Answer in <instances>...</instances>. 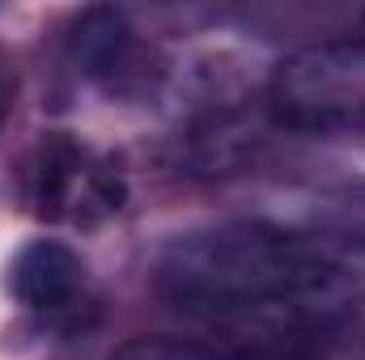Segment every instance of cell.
Instances as JSON below:
<instances>
[{"label": "cell", "instance_id": "obj_1", "mask_svg": "<svg viewBox=\"0 0 365 360\" xmlns=\"http://www.w3.org/2000/svg\"><path fill=\"white\" fill-rule=\"evenodd\" d=\"M158 292L255 360H293L365 305V238L230 221L175 238Z\"/></svg>", "mask_w": 365, "mask_h": 360}, {"label": "cell", "instance_id": "obj_2", "mask_svg": "<svg viewBox=\"0 0 365 360\" xmlns=\"http://www.w3.org/2000/svg\"><path fill=\"white\" fill-rule=\"evenodd\" d=\"M268 110L289 132H365V38H327L284 55L268 77Z\"/></svg>", "mask_w": 365, "mask_h": 360}, {"label": "cell", "instance_id": "obj_3", "mask_svg": "<svg viewBox=\"0 0 365 360\" xmlns=\"http://www.w3.org/2000/svg\"><path fill=\"white\" fill-rule=\"evenodd\" d=\"M21 199L47 225H98L128 199L119 170L86 140L64 132L43 136L21 166Z\"/></svg>", "mask_w": 365, "mask_h": 360}, {"label": "cell", "instance_id": "obj_4", "mask_svg": "<svg viewBox=\"0 0 365 360\" xmlns=\"http://www.w3.org/2000/svg\"><path fill=\"white\" fill-rule=\"evenodd\" d=\"M9 292L26 314H34L43 327H56V331H73L93 309L86 259L56 238H34L13 255Z\"/></svg>", "mask_w": 365, "mask_h": 360}, {"label": "cell", "instance_id": "obj_5", "mask_svg": "<svg viewBox=\"0 0 365 360\" xmlns=\"http://www.w3.org/2000/svg\"><path fill=\"white\" fill-rule=\"evenodd\" d=\"M106 360H255L242 356L225 344H200V339H175V335H140V339H128L119 344Z\"/></svg>", "mask_w": 365, "mask_h": 360}]
</instances>
